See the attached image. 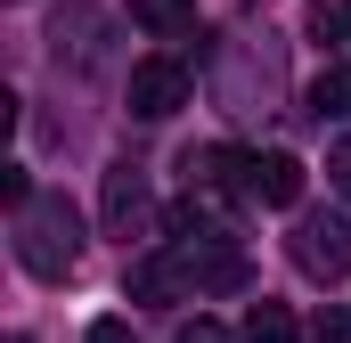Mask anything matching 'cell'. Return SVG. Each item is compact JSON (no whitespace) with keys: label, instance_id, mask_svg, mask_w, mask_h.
Masks as SVG:
<instances>
[{"label":"cell","instance_id":"7","mask_svg":"<svg viewBox=\"0 0 351 343\" xmlns=\"http://www.w3.org/2000/svg\"><path fill=\"white\" fill-rule=\"evenodd\" d=\"M98 213H106V229H114V237H131V221L147 213V172L131 164V156L106 172V188H98Z\"/></svg>","mask_w":351,"mask_h":343},{"label":"cell","instance_id":"13","mask_svg":"<svg viewBox=\"0 0 351 343\" xmlns=\"http://www.w3.org/2000/svg\"><path fill=\"white\" fill-rule=\"evenodd\" d=\"M180 343H245V335H229L221 319H188V327H180Z\"/></svg>","mask_w":351,"mask_h":343},{"label":"cell","instance_id":"11","mask_svg":"<svg viewBox=\"0 0 351 343\" xmlns=\"http://www.w3.org/2000/svg\"><path fill=\"white\" fill-rule=\"evenodd\" d=\"M311 343H351V311H343V303H327V311H319Z\"/></svg>","mask_w":351,"mask_h":343},{"label":"cell","instance_id":"15","mask_svg":"<svg viewBox=\"0 0 351 343\" xmlns=\"http://www.w3.org/2000/svg\"><path fill=\"white\" fill-rule=\"evenodd\" d=\"M82 343H139V335H131V327H123V319H98V327H90Z\"/></svg>","mask_w":351,"mask_h":343},{"label":"cell","instance_id":"3","mask_svg":"<svg viewBox=\"0 0 351 343\" xmlns=\"http://www.w3.org/2000/svg\"><path fill=\"white\" fill-rule=\"evenodd\" d=\"M188 66H180V58H139V66H131V82H123V98H131V115H139V123H172L180 106H188Z\"/></svg>","mask_w":351,"mask_h":343},{"label":"cell","instance_id":"8","mask_svg":"<svg viewBox=\"0 0 351 343\" xmlns=\"http://www.w3.org/2000/svg\"><path fill=\"white\" fill-rule=\"evenodd\" d=\"M237 335H245V343H302V327H294V311H286V303H254Z\"/></svg>","mask_w":351,"mask_h":343},{"label":"cell","instance_id":"1","mask_svg":"<svg viewBox=\"0 0 351 343\" xmlns=\"http://www.w3.org/2000/svg\"><path fill=\"white\" fill-rule=\"evenodd\" d=\"M16 261L33 278H74V261H82V213L66 196H25L16 204Z\"/></svg>","mask_w":351,"mask_h":343},{"label":"cell","instance_id":"9","mask_svg":"<svg viewBox=\"0 0 351 343\" xmlns=\"http://www.w3.org/2000/svg\"><path fill=\"white\" fill-rule=\"evenodd\" d=\"M131 16H139L147 33H188V25H196V0H131Z\"/></svg>","mask_w":351,"mask_h":343},{"label":"cell","instance_id":"14","mask_svg":"<svg viewBox=\"0 0 351 343\" xmlns=\"http://www.w3.org/2000/svg\"><path fill=\"white\" fill-rule=\"evenodd\" d=\"M327 180H335V196H343V204H351V139H343V147H335V156H327Z\"/></svg>","mask_w":351,"mask_h":343},{"label":"cell","instance_id":"12","mask_svg":"<svg viewBox=\"0 0 351 343\" xmlns=\"http://www.w3.org/2000/svg\"><path fill=\"white\" fill-rule=\"evenodd\" d=\"M25 196H33V180H25V164H0V204H8V213H16V204H25Z\"/></svg>","mask_w":351,"mask_h":343},{"label":"cell","instance_id":"6","mask_svg":"<svg viewBox=\"0 0 351 343\" xmlns=\"http://www.w3.org/2000/svg\"><path fill=\"white\" fill-rule=\"evenodd\" d=\"M245 196H254V204H278V213L302 204V164L278 156V147H269V156H245Z\"/></svg>","mask_w":351,"mask_h":343},{"label":"cell","instance_id":"4","mask_svg":"<svg viewBox=\"0 0 351 343\" xmlns=\"http://www.w3.org/2000/svg\"><path fill=\"white\" fill-rule=\"evenodd\" d=\"M172 254H180V270L196 278V294H237V286H245V254H237L221 229H196V237H180Z\"/></svg>","mask_w":351,"mask_h":343},{"label":"cell","instance_id":"5","mask_svg":"<svg viewBox=\"0 0 351 343\" xmlns=\"http://www.w3.org/2000/svg\"><path fill=\"white\" fill-rule=\"evenodd\" d=\"M131 303H196V278L180 270V254H139L131 261Z\"/></svg>","mask_w":351,"mask_h":343},{"label":"cell","instance_id":"10","mask_svg":"<svg viewBox=\"0 0 351 343\" xmlns=\"http://www.w3.org/2000/svg\"><path fill=\"white\" fill-rule=\"evenodd\" d=\"M311 115L327 123V115H351V66H327L319 82H311Z\"/></svg>","mask_w":351,"mask_h":343},{"label":"cell","instance_id":"2","mask_svg":"<svg viewBox=\"0 0 351 343\" xmlns=\"http://www.w3.org/2000/svg\"><path fill=\"white\" fill-rule=\"evenodd\" d=\"M286 261H294L302 278H327V286H335L351 270V221L343 213H302V221L286 229Z\"/></svg>","mask_w":351,"mask_h":343}]
</instances>
